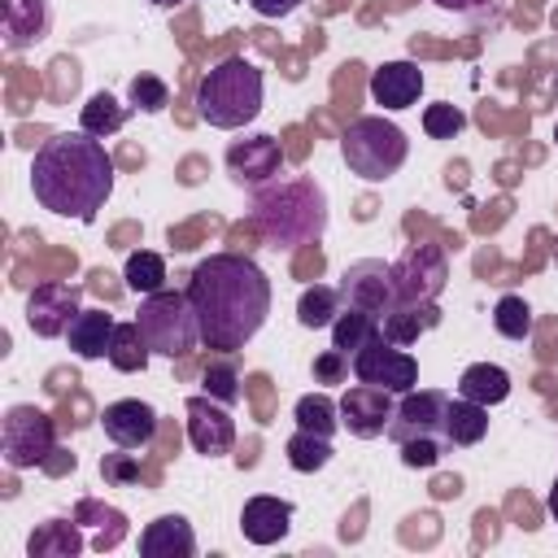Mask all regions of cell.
I'll return each instance as SVG.
<instances>
[{
  "mask_svg": "<svg viewBox=\"0 0 558 558\" xmlns=\"http://www.w3.org/2000/svg\"><path fill=\"white\" fill-rule=\"evenodd\" d=\"M187 296L201 318V344L214 353H240L270 314V279L248 253H209L187 275Z\"/></svg>",
  "mask_w": 558,
  "mask_h": 558,
  "instance_id": "6da1fadb",
  "label": "cell"
},
{
  "mask_svg": "<svg viewBox=\"0 0 558 558\" xmlns=\"http://www.w3.org/2000/svg\"><path fill=\"white\" fill-rule=\"evenodd\" d=\"M31 192L61 218L96 222V214L113 196V157L87 131H57L35 148Z\"/></svg>",
  "mask_w": 558,
  "mask_h": 558,
  "instance_id": "7a4b0ae2",
  "label": "cell"
},
{
  "mask_svg": "<svg viewBox=\"0 0 558 558\" xmlns=\"http://www.w3.org/2000/svg\"><path fill=\"white\" fill-rule=\"evenodd\" d=\"M248 222L275 248L314 244L323 235V227H327V196L310 179L262 183V187H253V214H248Z\"/></svg>",
  "mask_w": 558,
  "mask_h": 558,
  "instance_id": "3957f363",
  "label": "cell"
},
{
  "mask_svg": "<svg viewBox=\"0 0 558 558\" xmlns=\"http://www.w3.org/2000/svg\"><path fill=\"white\" fill-rule=\"evenodd\" d=\"M262 87L266 83L253 61L227 57L196 83V113L218 131H235L262 113Z\"/></svg>",
  "mask_w": 558,
  "mask_h": 558,
  "instance_id": "277c9868",
  "label": "cell"
},
{
  "mask_svg": "<svg viewBox=\"0 0 558 558\" xmlns=\"http://www.w3.org/2000/svg\"><path fill=\"white\" fill-rule=\"evenodd\" d=\"M340 157H344L349 174H357L366 183H384L405 166L410 140L388 118H353L340 131Z\"/></svg>",
  "mask_w": 558,
  "mask_h": 558,
  "instance_id": "5b68a950",
  "label": "cell"
},
{
  "mask_svg": "<svg viewBox=\"0 0 558 558\" xmlns=\"http://www.w3.org/2000/svg\"><path fill=\"white\" fill-rule=\"evenodd\" d=\"M135 323L148 340L153 353L161 357H187L196 344H201V318H196V305L187 296V288H161V292H148L135 310Z\"/></svg>",
  "mask_w": 558,
  "mask_h": 558,
  "instance_id": "8992f818",
  "label": "cell"
},
{
  "mask_svg": "<svg viewBox=\"0 0 558 558\" xmlns=\"http://www.w3.org/2000/svg\"><path fill=\"white\" fill-rule=\"evenodd\" d=\"M0 449H4L9 471L44 466L48 453L57 449V423L35 405H9L0 423Z\"/></svg>",
  "mask_w": 558,
  "mask_h": 558,
  "instance_id": "52a82bcc",
  "label": "cell"
},
{
  "mask_svg": "<svg viewBox=\"0 0 558 558\" xmlns=\"http://www.w3.org/2000/svg\"><path fill=\"white\" fill-rule=\"evenodd\" d=\"M349 362H353V379H362L371 388H384L392 397L418 388V357L405 344H392L384 336H371Z\"/></svg>",
  "mask_w": 558,
  "mask_h": 558,
  "instance_id": "ba28073f",
  "label": "cell"
},
{
  "mask_svg": "<svg viewBox=\"0 0 558 558\" xmlns=\"http://www.w3.org/2000/svg\"><path fill=\"white\" fill-rule=\"evenodd\" d=\"M449 279L445 253L436 244H410L397 262H392V288H397V305H423L436 301L440 288Z\"/></svg>",
  "mask_w": 558,
  "mask_h": 558,
  "instance_id": "9c48e42d",
  "label": "cell"
},
{
  "mask_svg": "<svg viewBox=\"0 0 558 558\" xmlns=\"http://www.w3.org/2000/svg\"><path fill=\"white\" fill-rule=\"evenodd\" d=\"M340 301L366 314H388L397 305V288H392V262L379 257H362L340 275Z\"/></svg>",
  "mask_w": 558,
  "mask_h": 558,
  "instance_id": "30bf717a",
  "label": "cell"
},
{
  "mask_svg": "<svg viewBox=\"0 0 558 558\" xmlns=\"http://www.w3.org/2000/svg\"><path fill=\"white\" fill-rule=\"evenodd\" d=\"M74 314H78V288H74V283L44 279V283H35L31 296H26V327H31L35 336H44V340L65 336L70 323H74Z\"/></svg>",
  "mask_w": 558,
  "mask_h": 558,
  "instance_id": "8fae6325",
  "label": "cell"
},
{
  "mask_svg": "<svg viewBox=\"0 0 558 558\" xmlns=\"http://www.w3.org/2000/svg\"><path fill=\"white\" fill-rule=\"evenodd\" d=\"M445 405L449 397L440 388H423V392H401L392 418H388V440H414V436H445Z\"/></svg>",
  "mask_w": 558,
  "mask_h": 558,
  "instance_id": "7c38bea8",
  "label": "cell"
},
{
  "mask_svg": "<svg viewBox=\"0 0 558 558\" xmlns=\"http://www.w3.org/2000/svg\"><path fill=\"white\" fill-rule=\"evenodd\" d=\"M187 440L205 458L231 453V445H235V418H231V410L218 397H209V392L187 397Z\"/></svg>",
  "mask_w": 558,
  "mask_h": 558,
  "instance_id": "4fadbf2b",
  "label": "cell"
},
{
  "mask_svg": "<svg viewBox=\"0 0 558 558\" xmlns=\"http://www.w3.org/2000/svg\"><path fill=\"white\" fill-rule=\"evenodd\" d=\"M392 410H397L392 392L371 388V384L357 379V384L344 388V397H340V427H349V436H357V440H375V436L388 432Z\"/></svg>",
  "mask_w": 558,
  "mask_h": 558,
  "instance_id": "5bb4252c",
  "label": "cell"
},
{
  "mask_svg": "<svg viewBox=\"0 0 558 558\" xmlns=\"http://www.w3.org/2000/svg\"><path fill=\"white\" fill-rule=\"evenodd\" d=\"M100 427H105V436H109L118 449H144V445H153L161 418H157V410H153L148 401L122 397V401H109V405L100 410Z\"/></svg>",
  "mask_w": 558,
  "mask_h": 558,
  "instance_id": "9a60e30c",
  "label": "cell"
},
{
  "mask_svg": "<svg viewBox=\"0 0 558 558\" xmlns=\"http://www.w3.org/2000/svg\"><path fill=\"white\" fill-rule=\"evenodd\" d=\"M279 161H283V148L270 135H244V140H231V148H227V170L240 187L270 183L279 174Z\"/></svg>",
  "mask_w": 558,
  "mask_h": 558,
  "instance_id": "2e32d148",
  "label": "cell"
},
{
  "mask_svg": "<svg viewBox=\"0 0 558 558\" xmlns=\"http://www.w3.org/2000/svg\"><path fill=\"white\" fill-rule=\"evenodd\" d=\"M288 527H292V501H283V497L257 493L240 510V532L253 545H279L288 536Z\"/></svg>",
  "mask_w": 558,
  "mask_h": 558,
  "instance_id": "e0dca14e",
  "label": "cell"
},
{
  "mask_svg": "<svg viewBox=\"0 0 558 558\" xmlns=\"http://www.w3.org/2000/svg\"><path fill=\"white\" fill-rule=\"evenodd\" d=\"M423 96V70L418 61H384L371 70V100L384 109H410Z\"/></svg>",
  "mask_w": 558,
  "mask_h": 558,
  "instance_id": "ac0fdd59",
  "label": "cell"
},
{
  "mask_svg": "<svg viewBox=\"0 0 558 558\" xmlns=\"http://www.w3.org/2000/svg\"><path fill=\"white\" fill-rule=\"evenodd\" d=\"M140 554L144 558H196V532L183 514H157L140 532Z\"/></svg>",
  "mask_w": 558,
  "mask_h": 558,
  "instance_id": "d6986e66",
  "label": "cell"
},
{
  "mask_svg": "<svg viewBox=\"0 0 558 558\" xmlns=\"http://www.w3.org/2000/svg\"><path fill=\"white\" fill-rule=\"evenodd\" d=\"M113 327H118L113 314H105V310H78L74 323H70V331H65V340H70V349H74L78 357L96 362V357H109Z\"/></svg>",
  "mask_w": 558,
  "mask_h": 558,
  "instance_id": "ffe728a7",
  "label": "cell"
},
{
  "mask_svg": "<svg viewBox=\"0 0 558 558\" xmlns=\"http://www.w3.org/2000/svg\"><path fill=\"white\" fill-rule=\"evenodd\" d=\"M484 436H488V405L466 401V397H449V405H445V440L453 449H466V445H480Z\"/></svg>",
  "mask_w": 558,
  "mask_h": 558,
  "instance_id": "44dd1931",
  "label": "cell"
},
{
  "mask_svg": "<svg viewBox=\"0 0 558 558\" xmlns=\"http://www.w3.org/2000/svg\"><path fill=\"white\" fill-rule=\"evenodd\" d=\"M48 31V4L44 0H4V44L17 52L31 39H44Z\"/></svg>",
  "mask_w": 558,
  "mask_h": 558,
  "instance_id": "7402d4cb",
  "label": "cell"
},
{
  "mask_svg": "<svg viewBox=\"0 0 558 558\" xmlns=\"http://www.w3.org/2000/svg\"><path fill=\"white\" fill-rule=\"evenodd\" d=\"M458 397L480 401V405H497V401L510 397V371L497 366V362H475V366L462 371V379H458Z\"/></svg>",
  "mask_w": 558,
  "mask_h": 558,
  "instance_id": "603a6c76",
  "label": "cell"
},
{
  "mask_svg": "<svg viewBox=\"0 0 558 558\" xmlns=\"http://www.w3.org/2000/svg\"><path fill=\"white\" fill-rule=\"evenodd\" d=\"M371 336H379V314H366V310H353V305H344L340 314H336V323H331V344L340 349V353H357Z\"/></svg>",
  "mask_w": 558,
  "mask_h": 558,
  "instance_id": "cb8c5ba5",
  "label": "cell"
},
{
  "mask_svg": "<svg viewBox=\"0 0 558 558\" xmlns=\"http://www.w3.org/2000/svg\"><path fill=\"white\" fill-rule=\"evenodd\" d=\"M283 453H288V466L292 471H301V475H314V471H323L327 462H331V436H314V432H292L288 436V445H283Z\"/></svg>",
  "mask_w": 558,
  "mask_h": 558,
  "instance_id": "d4e9b609",
  "label": "cell"
},
{
  "mask_svg": "<svg viewBox=\"0 0 558 558\" xmlns=\"http://www.w3.org/2000/svg\"><path fill=\"white\" fill-rule=\"evenodd\" d=\"M340 310H344V301H340V288L314 283V288H305V292H301V301H296V323L318 331V327H331Z\"/></svg>",
  "mask_w": 558,
  "mask_h": 558,
  "instance_id": "484cf974",
  "label": "cell"
},
{
  "mask_svg": "<svg viewBox=\"0 0 558 558\" xmlns=\"http://www.w3.org/2000/svg\"><path fill=\"white\" fill-rule=\"evenodd\" d=\"M148 340H144V331H140V323L131 318V323H118L113 327V340H109V362L118 366V371H144L148 366Z\"/></svg>",
  "mask_w": 558,
  "mask_h": 558,
  "instance_id": "4316f807",
  "label": "cell"
},
{
  "mask_svg": "<svg viewBox=\"0 0 558 558\" xmlns=\"http://www.w3.org/2000/svg\"><path fill=\"white\" fill-rule=\"evenodd\" d=\"M122 122H126V109H122L109 92H96V96L83 105V113H78V131H87V135H96V140H109L113 131H122Z\"/></svg>",
  "mask_w": 558,
  "mask_h": 558,
  "instance_id": "83f0119b",
  "label": "cell"
},
{
  "mask_svg": "<svg viewBox=\"0 0 558 558\" xmlns=\"http://www.w3.org/2000/svg\"><path fill=\"white\" fill-rule=\"evenodd\" d=\"M292 418H296V427H301V432H314V436H331V432L340 427V405H336L327 392H305V397L296 401Z\"/></svg>",
  "mask_w": 558,
  "mask_h": 558,
  "instance_id": "f1b7e54d",
  "label": "cell"
},
{
  "mask_svg": "<svg viewBox=\"0 0 558 558\" xmlns=\"http://www.w3.org/2000/svg\"><path fill=\"white\" fill-rule=\"evenodd\" d=\"M126 288L148 296V292H161L166 288V257L161 253H148V248H135L126 253Z\"/></svg>",
  "mask_w": 558,
  "mask_h": 558,
  "instance_id": "f546056e",
  "label": "cell"
},
{
  "mask_svg": "<svg viewBox=\"0 0 558 558\" xmlns=\"http://www.w3.org/2000/svg\"><path fill=\"white\" fill-rule=\"evenodd\" d=\"M26 549H31V558H44V554L74 558V554L83 549V536L74 532V523H65V519H48V523H44V532H35Z\"/></svg>",
  "mask_w": 558,
  "mask_h": 558,
  "instance_id": "4dcf8cb0",
  "label": "cell"
},
{
  "mask_svg": "<svg viewBox=\"0 0 558 558\" xmlns=\"http://www.w3.org/2000/svg\"><path fill=\"white\" fill-rule=\"evenodd\" d=\"M235 353H222V357H214V362H205V392L209 397H218L222 405H235L240 401V375H235V362H231Z\"/></svg>",
  "mask_w": 558,
  "mask_h": 558,
  "instance_id": "1f68e13d",
  "label": "cell"
},
{
  "mask_svg": "<svg viewBox=\"0 0 558 558\" xmlns=\"http://www.w3.org/2000/svg\"><path fill=\"white\" fill-rule=\"evenodd\" d=\"M493 327L506 336V340H523V336H532V310H527V301L523 296H501L497 301V310H493Z\"/></svg>",
  "mask_w": 558,
  "mask_h": 558,
  "instance_id": "d6a6232c",
  "label": "cell"
},
{
  "mask_svg": "<svg viewBox=\"0 0 558 558\" xmlns=\"http://www.w3.org/2000/svg\"><path fill=\"white\" fill-rule=\"evenodd\" d=\"M462 126H466V113H462L458 105H449V100L423 109V131H427V140H453Z\"/></svg>",
  "mask_w": 558,
  "mask_h": 558,
  "instance_id": "836d02e7",
  "label": "cell"
},
{
  "mask_svg": "<svg viewBox=\"0 0 558 558\" xmlns=\"http://www.w3.org/2000/svg\"><path fill=\"white\" fill-rule=\"evenodd\" d=\"M445 449H449L445 436H414V440H401V462L414 471H432L445 458Z\"/></svg>",
  "mask_w": 558,
  "mask_h": 558,
  "instance_id": "e575fe53",
  "label": "cell"
},
{
  "mask_svg": "<svg viewBox=\"0 0 558 558\" xmlns=\"http://www.w3.org/2000/svg\"><path fill=\"white\" fill-rule=\"evenodd\" d=\"M131 105L144 109V113H161L170 105V87L157 74H135L131 78Z\"/></svg>",
  "mask_w": 558,
  "mask_h": 558,
  "instance_id": "d590c367",
  "label": "cell"
},
{
  "mask_svg": "<svg viewBox=\"0 0 558 558\" xmlns=\"http://www.w3.org/2000/svg\"><path fill=\"white\" fill-rule=\"evenodd\" d=\"M349 353H340L336 344L327 349V353H318L314 357V379H323V384H344V375H349Z\"/></svg>",
  "mask_w": 558,
  "mask_h": 558,
  "instance_id": "8d00e7d4",
  "label": "cell"
},
{
  "mask_svg": "<svg viewBox=\"0 0 558 558\" xmlns=\"http://www.w3.org/2000/svg\"><path fill=\"white\" fill-rule=\"evenodd\" d=\"M100 475H105L109 484H135V480H140V462H135L131 453H105V458H100Z\"/></svg>",
  "mask_w": 558,
  "mask_h": 558,
  "instance_id": "74e56055",
  "label": "cell"
},
{
  "mask_svg": "<svg viewBox=\"0 0 558 558\" xmlns=\"http://www.w3.org/2000/svg\"><path fill=\"white\" fill-rule=\"evenodd\" d=\"M440 9H449V13H462V17H471V22H493L497 17V4L501 0H436Z\"/></svg>",
  "mask_w": 558,
  "mask_h": 558,
  "instance_id": "f35d334b",
  "label": "cell"
},
{
  "mask_svg": "<svg viewBox=\"0 0 558 558\" xmlns=\"http://www.w3.org/2000/svg\"><path fill=\"white\" fill-rule=\"evenodd\" d=\"M52 70H57V87H52V96H57V100H65V96H70V92L78 87V65L61 57V61H57Z\"/></svg>",
  "mask_w": 558,
  "mask_h": 558,
  "instance_id": "ab89813d",
  "label": "cell"
},
{
  "mask_svg": "<svg viewBox=\"0 0 558 558\" xmlns=\"http://www.w3.org/2000/svg\"><path fill=\"white\" fill-rule=\"evenodd\" d=\"M253 4V13H262V17H288L301 0H248Z\"/></svg>",
  "mask_w": 558,
  "mask_h": 558,
  "instance_id": "60d3db41",
  "label": "cell"
},
{
  "mask_svg": "<svg viewBox=\"0 0 558 558\" xmlns=\"http://www.w3.org/2000/svg\"><path fill=\"white\" fill-rule=\"evenodd\" d=\"M296 275H323V253L314 244H305V253L296 257Z\"/></svg>",
  "mask_w": 558,
  "mask_h": 558,
  "instance_id": "b9f144b4",
  "label": "cell"
},
{
  "mask_svg": "<svg viewBox=\"0 0 558 558\" xmlns=\"http://www.w3.org/2000/svg\"><path fill=\"white\" fill-rule=\"evenodd\" d=\"M44 471H52V475H65V471H74V453H65V449H52V453H48V462H44Z\"/></svg>",
  "mask_w": 558,
  "mask_h": 558,
  "instance_id": "7bdbcfd3",
  "label": "cell"
},
{
  "mask_svg": "<svg viewBox=\"0 0 558 558\" xmlns=\"http://www.w3.org/2000/svg\"><path fill=\"white\" fill-rule=\"evenodd\" d=\"M432 493H436V497H458V493H462V480H458V475H440V480L432 484Z\"/></svg>",
  "mask_w": 558,
  "mask_h": 558,
  "instance_id": "ee69618b",
  "label": "cell"
},
{
  "mask_svg": "<svg viewBox=\"0 0 558 558\" xmlns=\"http://www.w3.org/2000/svg\"><path fill=\"white\" fill-rule=\"evenodd\" d=\"M109 279H113L109 270H92V279H87V288H92V292H105V296H113V283H109Z\"/></svg>",
  "mask_w": 558,
  "mask_h": 558,
  "instance_id": "f6af8a7d",
  "label": "cell"
},
{
  "mask_svg": "<svg viewBox=\"0 0 558 558\" xmlns=\"http://www.w3.org/2000/svg\"><path fill=\"white\" fill-rule=\"evenodd\" d=\"M549 514H554V523H558V480L549 484Z\"/></svg>",
  "mask_w": 558,
  "mask_h": 558,
  "instance_id": "bcb514c9",
  "label": "cell"
},
{
  "mask_svg": "<svg viewBox=\"0 0 558 558\" xmlns=\"http://www.w3.org/2000/svg\"><path fill=\"white\" fill-rule=\"evenodd\" d=\"M153 4H157V9H179L183 0H153Z\"/></svg>",
  "mask_w": 558,
  "mask_h": 558,
  "instance_id": "7dc6e473",
  "label": "cell"
},
{
  "mask_svg": "<svg viewBox=\"0 0 558 558\" xmlns=\"http://www.w3.org/2000/svg\"><path fill=\"white\" fill-rule=\"evenodd\" d=\"M554 144H558V122H554Z\"/></svg>",
  "mask_w": 558,
  "mask_h": 558,
  "instance_id": "c3c4849f",
  "label": "cell"
}]
</instances>
